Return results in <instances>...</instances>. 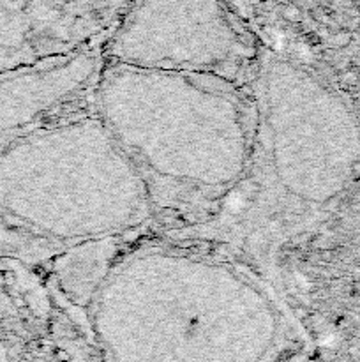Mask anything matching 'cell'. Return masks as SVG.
I'll return each mask as SVG.
<instances>
[{
    "label": "cell",
    "instance_id": "1",
    "mask_svg": "<svg viewBox=\"0 0 360 362\" xmlns=\"http://www.w3.org/2000/svg\"><path fill=\"white\" fill-rule=\"evenodd\" d=\"M87 311L115 361H272L298 357L305 343L267 279L195 242L115 256Z\"/></svg>",
    "mask_w": 360,
    "mask_h": 362
},
{
    "label": "cell",
    "instance_id": "2",
    "mask_svg": "<svg viewBox=\"0 0 360 362\" xmlns=\"http://www.w3.org/2000/svg\"><path fill=\"white\" fill-rule=\"evenodd\" d=\"M92 109L141 177L156 219L201 221L249 168L258 122L251 83L104 62Z\"/></svg>",
    "mask_w": 360,
    "mask_h": 362
},
{
    "label": "cell",
    "instance_id": "3",
    "mask_svg": "<svg viewBox=\"0 0 360 362\" xmlns=\"http://www.w3.org/2000/svg\"><path fill=\"white\" fill-rule=\"evenodd\" d=\"M152 221L143 181L94 109L0 152V253L44 260Z\"/></svg>",
    "mask_w": 360,
    "mask_h": 362
},
{
    "label": "cell",
    "instance_id": "4",
    "mask_svg": "<svg viewBox=\"0 0 360 362\" xmlns=\"http://www.w3.org/2000/svg\"><path fill=\"white\" fill-rule=\"evenodd\" d=\"M258 122L237 198V224L263 217L268 235H288L346 189L360 163V124L352 106L313 69L263 53L254 69ZM225 200V202H226Z\"/></svg>",
    "mask_w": 360,
    "mask_h": 362
},
{
    "label": "cell",
    "instance_id": "5",
    "mask_svg": "<svg viewBox=\"0 0 360 362\" xmlns=\"http://www.w3.org/2000/svg\"><path fill=\"white\" fill-rule=\"evenodd\" d=\"M101 50L106 64L203 72L244 83L260 60L223 0H129Z\"/></svg>",
    "mask_w": 360,
    "mask_h": 362
},
{
    "label": "cell",
    "instance_id": "6",
    "mask_svg": "<svg viewBox=\"0 0 360 362\" xmlns=\"http://www.w3.org/2000/svg\"><path fill=\"white\" fill-rule=\"evenodd\" d=\"M129 0H0V72L102 46Z\"/></svg>",
    "mask_w": 360,
    "mask_h": 362
},
{
    "label": "cell",
    "instance_id": "7",
    "mask_svg": "<svg viewBox=\"0 0 360 362\" xmlns=\"http://www.w3.org/2000/svg\"><path fill=\"white\" fill-rule=\"evenodd\" d=\"M104 66L101 46L0 72V144L81 113Z\"/></svg>",
    "mask_w": 360,
    "mask_h": 362
}]
</instances>
